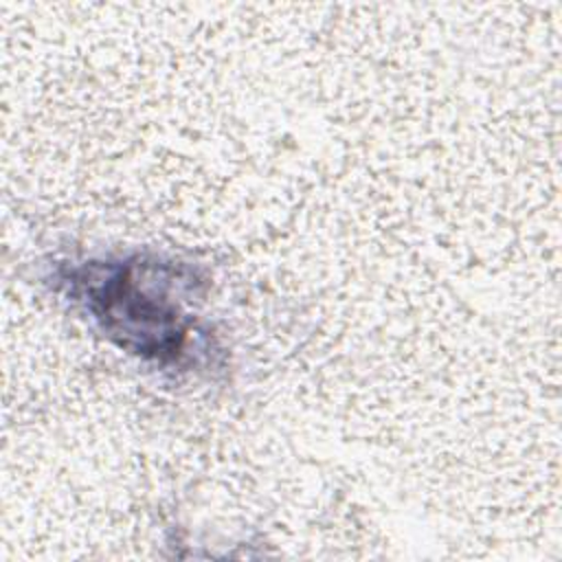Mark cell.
<instances>
[{"label":"cell","instance_id":"6da1fadb","mask_svg":"<svg viewBox=\"0 0 562 562\" xmlns=\"http://www.w3.org/2000/svg\"><path fill=\"white\" fill-rule=\"evenodd\" d=\"M61 283L108 336L143 358L182 367L189 351L206 340L178 299V288L191 281L182 279L171 261L140 255L86 261L70 266Z\"/></svg>","mask_w":562,"mask_h":562}]
</instances>
